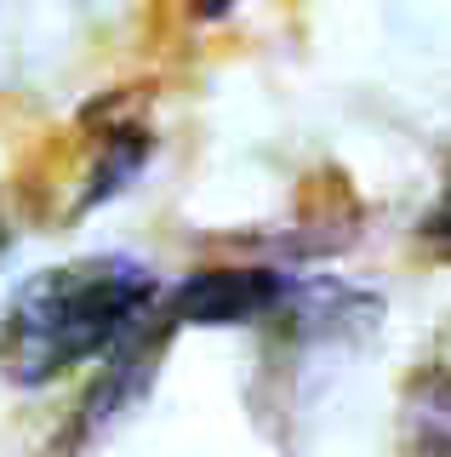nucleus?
<instances>
[{
	"label": "nucleus",
	"instance_id": "1",
	"mask_svg": "<svg viewBox=\"0 0 451 457\" xmlns=\"http://www.w3.org/2000/svg\"><path fill=\"white\" fill-rule=\"evenodd\" d=\"M160 286L137 257L92 252L40 269L12 292L0 314V371L18 389L58 383L97 354L126 349L149 326Z\"/></svg>",
	"mask_w": 451,
	"mask_h": 457
},
{
	"label": "nucleus",
	"instance_id": "2",
	"mask_svg": "<svg viewBox=\"0 0 451 457\" xmlns=\"http://www.w3.org/2000/svg\"><path fill=\"white\" fill-rule=\"evenodd\" d=\"M286 297V280L263 269H206L166 297V326H241L269 314Z\"/></svg>",
	"mask_w": 451,
	"mask_h": 457
},
{
	"label": "nucleus",
	"instance_id": "3",
	"mask_svg": "<svg viewBox=\"0 0 451 457\" xmlns=\"http://www.w3.org/2000/svg\"><path fill=\"white\" fill-rule=\"evenodd\" d=\"M412 440H417V457H451V371L422 395L412 418Z\"/></svg>",
	"mask_w": 451,
	"mask_h": 457
},
{
	"label": "nucleus",
	"instance_id": "4",
	"mask_svg": "<svg viewBox=\"0 0 451 457\" xmlns=\"http://www.w3.org/2000/svg\"><path fill=\"white\" fill-rule=\"evenodd\" d=\"M241 0H189V12L194 18H223V12H234Z\"/></svg>",
	"mask_w": 451,
	"mask_h": 457
},
{
	"label": "nucleus",
	"instance_id": "5",
	"mask_svg": "<svg viewBox=\"0 0 451 457\" xmlns=\"http://www.w3.org/2000/svg\"><path fill=\"white\" fill-rule=\"evenodd\" d=\"M0 246H6V223H0Z\"/></svg>",
	"mask_w": 451,
	"mask_h": 457
}]
</instances>
